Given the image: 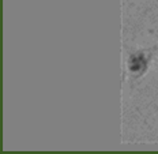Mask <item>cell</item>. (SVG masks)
Segmentation results:
<instances>
[{
    "label": "cell",
    "mask_w": 158,
    "mask_h": 154,
    "mask_svg": "<svg viewBox=\"0 0 158 154\" xmlns=\"http://www.w3.org/2000/svg\"><path fill=\"white\" fill-rule=\"evenodd\" d=\"M158 51V45L132 51L127 57V74L131 81H139L149 73L151 61Z\"/></svg>",
    "instance_id": "cell-1"
}]
</instances>
